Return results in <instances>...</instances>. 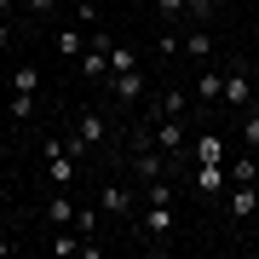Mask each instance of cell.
Masks as SVG:
<instances>
[{
  "label": "cell",
  "instance_id": "obj_17",
  "mask_svg": "<svg viewBox=\"0 0 259 259\" xmlns=\"http://www.w3.org/2000/svg\"><path fill=\"white\" fill-rule=\"evenodd\" d=\"M87 40H93V35H81V29H58V52H64V58H81Z\"/></svg>",
  "mask_w": 259,
  "mask_h": 259
},
{
  "label": "cell",
  "instance_id": "obj_22",
  "mask_svg": "<svg viewBox=\"0 0 259 259\" xmlns=\"http://www.w3.org/2000/svg\"><path fill=\"white\" fill-rule=\"evenodd\" d=\"M156 52H161V58H179V52H185V40H179L173 29H161V40H156Z\"/></svg>",
  "mask_w": 259,
  "mask_h": 259
},
{
  "label": "cell",
  "instance_id": "obj_20",
  "mask_svg": "<svg viewBox=\"0 0 259 259\" xmlns=\"http://www.w3.org/2000/svg\"><path fill=\"white\" fill-rule=\"evenodd\" d=\"M52 253H81V242H75V231H69V225H58V236H52Z\"/></svg>",
  "mask_w": 259,
  "mask_h": 259
},
{
  "label": "cell",
  "instance_id": "obj_5",
  "mask_svg": "<svg viewBox=\"0 0 259 259\" xmlns=\"http://www.w3.org/2000/svg\"><path fill=\"white\" fill-rule=\"evenodd\" d=\"M139 231H144L150 242L173 236V202H144V219H139Z\"/></svg>",
  "mask_w": 259,
  "mask_h": 259
},
{
  "label": "cell",
  "instance_id": "obj_7",
  "mask_svg": "<svg viewBox=\"0 0 259 259\" xmlns=\"http://www.w3.org/2000/svg\"><path fill=\"white\" fill-rule=\"evenodd\" d=\"M98 207L110 213V219H127V213L139 207V196H133V190H121V185H104V190H98Z\"/></svg>",
  "mask_w": 259,
  "mask_h": 259
},
{
  "label": "cell",
  "instance_id": "obj_2",
  "mask_svg": "<svg viewBox=\"0 0 259 259\" xmlns=\"http://www.w3.org/2000/svg\"><path fill=\"white\" fill-rule=\"evenodd\" d=\"M64 139H69L75 156H87V150H98L104 139H110V121H104V110H81V115H75V127L64 133Z\"/></svg>",
  "mask_w": 259,
  "mask_h": 259
},
{
  "label": "cell",
  "instance_id": "obj_23",
  "mask_svg": "<svg viewBox=\"0 0 259 259\" xmlns=\"http://www.w3.org/2000/svg\"><path fill=\"white\" fill-rule=\"evenodd\" d=\"M6 110H12V121H29V110H35V98H29V93H12V104H6Z\"/></svg>",
  "mask_w": 259,
  "mask_h": 259
},
{
  "label": "cell",
  "instance_id": "obj_21",
  "mask_svg": "<svg viewBox=\"0 0 259 259\" xmlns=\"http://www.w3.org/2000/svg\"><path fill=\"white\" fill-rule=\"evenodd\" d=\"M242 144H248V150H259V104L248 110V121H242Z\"/></svg>",
  "mask_w": 259,
  "mask_h": 259
},
{
  "label": "cell",
  "instance_id": "obj_10",
  "mask_svg": "<svg viewBox=\"0 0 259 259\" xmlns=\"http://www.w3.org/2000/svg\"><path fill=\"white\" fill-rule=\"evenodd\" d=\"M196 190H202V196H225V190H231V173L213 167V161H202V167H196Z\"/></svg>",
  "mask_w": 259,
  "mask_h": 259
},
{
  "label": "cell",
  "instance_id": "obj_24",
  "mask_svg": "<svg viewBox=\"0 0 259 259\" xmlns=\"http://www.w3.org/2000/svg\"><path fill=\"white\" fill-rule=\"evenodd\" d=\"M156 6L167 12V18H185V12H190V0H156Z\"/></svg>",
  "mask_w": 259,
  "mask_h": 259
},
{
  "label": "cell",
  "instance_id": "obj_25",
  "mask_svg": "<svg viewBox=\"0 0 259 259\" xmlns=\"http://www.w3.org/2000/svg\"><path fill=\"white\" fill-rule=\"evenodd\" d=\"M12 47V23H0V52H6Z\"/></svg>",
  "mask_w": 259,
  "mask_h": 259
},
{
  "label": "cell",
  "instance_id": "obj_1",
  "mask_svg": "<svg viewBox=\"0 0 259 259\" xmlns=\"http://www.w3.org/2000/svg\"><path fill=\"white\" fill-rule=\"evenodd\" d=\"M40 167H47V185L52 190H69L81 179V156L69 150V139H47L40 144Z\"/></svg>",
  "mask_w": 259,
  "mask_h": 259
},
{
  "label": "cell",
  "instance_id": "obj_3",
  "mask_svg": "<svg viewBox=\"0 0 259 259\" xmlns=\"http://www.w3.org/2000/svg\"><path fill=\"white\" fill-rule=\"evenodd\" d=\"M179 156H196V161H213V167H225V161H231V144H225L219 133H196V139H190L185 150H179Z\"/></svg>",
  "mask_w": 259,
  "mask_h": 259
},
{
  "label": "cell",
  "instance_id": "obj_27",
  "mask_svg": "<svg viewBox=\"0 0 259 259\" xmlns=\"http://www.w3.org/2000/svg\"><path fill=\"white\" fill-rule=\"evenodd\" d=\"M248 75H253V87H259V64H253V69H248Z\"/></svg>",
  "mask_w": 259,
  "mask_h": 259
},
{
  "label": "cell",
  "instance_id": "obj_9",
  "mask_svg": "<svg viewBox=\"0 0 259 259\" xmlns=\"http://www.w3.org/2000/svg\"><path fill=\"white\" fill-rule=\"evenodd\" d=\"M225 207H231L236 219H253V213H259V190L253 185H231V190H225Z\"/></svg>",
  "mask_w": 259,
  "mask_h": 259
},
{
  "label": "cell",
  "instance_id": "obj_18",
  "mask_svg": "<svg viewBox=\"0 0 259 259\" xmlns=\"http://www.w3.org/2000/svg\"><path fill=\"white\" fill-rule=\"evenodd\" d=\"M98 219H104V207L93 202V207H75V231H81V236H93L98 231Z\"/></svg>",
  "mask_w": 259,
  "mask_h": 259
},
{
  "label": "cell",
  "instance_id": "obj_29",
  "mask_svg": "<svg viewBox=\"0 0 259 259\" xmlns=\"http://www.w3.org/2000/svg\"><path fill=\"white\" fill-rule=\"evenodd\" d=\"M139 6H144V0H139Z\"/></svg>",
  "mask_w": 259,
  "mask_h": 259
},
{
  "label": "cell",
  "instance_id": "obj_12",
  "mask_svg": "<svg viewBox=\"0 0 259 259\" xmlns=\"http://www.w3.org/2000/svg\"><path fill=\"white\" fill-rule=\"evenodd\" d=\"M185 110H190V98L179 93V87H167V93L156 98V110H150V121H161V115H185Z\"/></svg>",
  "mask_w": 259,
  "mask_h": 259
},
{
  "label": "cell",
  "instance_id": "obj_8",
  "mask_svg": "<svg viewBox=\"0 0 259 259\" xmlns=\"http://www.w3.org/2000/svg\"><path fill=\"white\" fill-rule=\"evenodd\" d=\"M104 81H110V93H115L121 104H139V98H144V75H139V69H121V75H104Z\"/></svg>",
  "mask_w": 259,
  "mask_h": 259
},
{
  "label": "cell",
  "instance_id": "obj_14",
  "mask_svg": "<svg viewBox=\"0 0 259 259\" xmlns=\"http://www.w3.org/2000/svg\"><path fill=\"white\" fill-rule=\"evenodd\" d=\"M12 93H29V98H35L40 93V69L35 64H18V69H12Z\"/></svg>",
  "mask_w": 259,
  "mask_h": 259
},
{
  "label": "cell",
  "instance_id": "obj_16",
  "mask_svg": "<svg viewBox=\"0 0 259 259\" xmlns=\"http://www.w3.org/2000/svg\"><path fill=\"white\" fill-rule=\"evenodd\" d=\"M47 219H52V225H75V202H69V190H58L52 202H47Z\"/></svg>",
  "mask_w": 259,
  "mask_h": 259
},
{
  "label": "cell",
  "instance_id": "obj_13",
  "mask_svg": "<svg viewBox=\"0 0 259 259\" xmlns=\"http://www.w3.org/2000/svg\"><path fill=\"white\" fill-rule=\"evenodd\" d=\"M225 173H231V185H253V179H259V161H253V156H231Z\"/></svg>",
  "mask_w": 259,
  "mask_h": 259
},
{
  "label": "cell",
  "instance_id": "obj_6",
  "mask_svg": "<svg viewBox=\"0 0 259 259\" xmlns=\"http://www.w3.org/2000/svg\"><path fill=\"white\" fill-rule=\"evenodd\" d=\"M150 127H156V144L167 150V156H179V150L190 144V133H185V121H179V115H161V121H150Z\"/></svg>",
  "mask_w": 259,
  "mask_h": 259
},
{
  "label": "cell",
  "instance_id": "obj_15",
  "mask_svg": "<svg viewBox=\"0 0 259 259\" xmlns=\"http://www.w3.org/2000/svg\"><path fill=\"white\" fill-rule=\"evenodd\" d=\"M185 40V58H213V35L207 29H190V35H179Z\"/></svg>",
  "mask_w": 259,
  "mask_h": 259
},
{
  "label": "cell",
  "instance_id": "obj_19",
  "mask_svg": "<svg viewBox=\"0 0 259 259\" xmlns=\"http://www.w3.org/2000/svg\"><path fill=\"white\" fill-rule=\"evenodd\" d=\"M121 69H139V52L133 47H110V75H121Z\"/></svg>",
  "mask_w": 259,
  "mask_h": 259
},
{
  "label": "cell",
  "instance_id": "obj_11",
  "mask_svg": "<svg viewBox=\"0 0 259 259\" xmlns=\"http://www.w3.org/2000/svg\"><path fill=\"white\" fill-rule=\"evenodd\" d=\"M196 98H202V104H219L225 98V75L219 69H202V75H196Z\"/></svg>",
  "mask_w": 259,
  "mask_h": 259
},
{
  "label": "cell",
  "instance_id": "obj_4",
  "mask_svg": "<svg viewBox=\"0 0 259 259\" xmlns=\"http://www.w3.org/2000/svg\"><path fill=\"white\" fill-rule=\"evenodd\" d=\"M253 98H259V87H253L248 69H231V75H225V98H219V104H231V110H253Z\"/></svg>",
  "mask_w": 259,
  "mask_h": 259
},
{
  "label": "cell",
  "instance_id": "obj_26",
  "mask_svg": "<svg viewBox=\"0 0 259 259\" xmlns=\"http://www.w3.org/2000/svg\"><path fill=\"white\" fill-rule=\"evenodd\" d=\"M47 6H58V0H29V12H47Z\"/></svg>",
  "mask_w": 259,
  "mask_h": 259
},
{
  "label": "cell",
  "instance_id": "obj_28",
  "mask_svg": "<svg viewBox=\"0 0 259 259\" xmlns=\"http://www.w3.org/2000/svg\"><path fill=\"white\" fill-rule=\"evenodd\" d=\"M0 12H12V0H0Z\"/></svg>",
  "mask_w": 259,
  "mask_h": 259
},
{
  "label": "cell",
  "instance_id": "obj_30",
  "mask_svg": "<svg viewBox=\"0 0 259 259\" xmlns=\"http://www.w3.org/2000/svg\"><path fill=\"white\" fill-rule=\"evenodd\" d=\"M253 104H259V98H253Z\"/></svg>",
  "mask_w": 259,
  "mask_h": 259
}]
</instances>
